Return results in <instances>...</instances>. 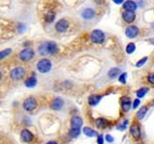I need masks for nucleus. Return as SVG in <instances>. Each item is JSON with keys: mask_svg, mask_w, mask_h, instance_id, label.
I'll return each mask as SVG.
<instances>
[{"mask_svg": "<svg viewBox=\"0 0 154 144\" xmlns=\"http://www.w3.org/2000/svg\"><path fill=\"white\" fill-rule=\"evenodd\" d=\"M58 51V46L54 42H47L41 44L38 47V53L41 55H45L47 54H56Z\"/></svg>", "mask_w": 154, "mask_h": 144, "instance_id": "1", "label": "nucleus"}, {"mask_svg": "<svg viewBox=\"0 0 154 144\" xmlns=\"http://www.w3.org/2000/svg\"><path fill=\"white\" fill-rule=\"evenodd\" d=\"M52 68V62L48 59H41L37 63V69L42 73L48 72Z\"/></svg>", "mask_w": 154, "mask_h": 144, "instance_id": "2", "label": "nucleus"}, {"mask_svg": "<svg viewBox=\"0 0 154 144\" xmlns=\"http://www.w3.org/2000/svg\"><path fill=\"white\" fill-rule=\"evenodd\" d=\"M91 40L95 44H102L104 40V34L100 30H94L91 33Z\"/></svg>", "mask_w": 154, "mask_h": 144, "instance_id": "3", "label": "nucleus"}, {"mask_svg": "<svg viewBox=\"0 0 154 144\" xmlns=\"http://www.w3.org/2000/svg\"><path fill=\"white\" fill-rule=\"evenodd\" d=\"M25 75V70L23 68L21 67H17L15 68L14 69L11 70L10 72V77L11 78H13L14 80H19L21 79Z\"/></svg>", "mask_w": 154, "mask_h": 144, "instance_id": "4", "label": "nucleus"}, {"mask_svg": "<svg viewBox=\"0 0 154 144\" xmlns=\"http://www.w3.org/2000/svg\"><path fill=\"white\" fill-rule=\"evenodd\" d=\"M36 107H37V102L33 97H29L26 99L23 102V108L26 111H28V112L33 111L36 108Z\"/></svg>", "mask_w": 154, "mask_h": 144, "instance_id": "5", "label": "nucleus"}, {"mask_svg": "<svg viewBox=\"0 0 154 144\" xmlns=\"http://www.w3.org/2000/svg\"><path fill=\"white\" fill-rule=\"evenodd\" d=\"M34 55V53L33 50L27 48V49H24V50H22L21 51L19 56L20 59L21 61H28L29 60H31L33 58Z\"/></svg>", "mask_w": 154, "mask_h": 144, "instance_id": "6", "label": "nucleus"}, {"mask_svg": "<svg viewBox=\"0 0 154 144\" xmlns=\"http://www.w3.org/2000/svg\"><path fill=\"white\" fill-rule=\"evenodd\" d=\"M21 139L24 143H30L34 139V135L30 130L24 129L21 132Z\"/></svg>", "mask_w": 154, "mask_h": 144, "instance_id": "7", "label": "nucleus"}, {"mask_svg": "<svg viewBox=\"0 0 154 144\" xmlns=\"http://www.w3.org/2000/svg\"><path fill=\"white\" fill-rule=\"evenodd\" d=\"M69 27V22L68 20H66L65 19H61L59 20L58 22L56 23V26H55V28L58 32L60 33H63L65 32Z\"/></svg>", "mask_w": 154, "mask_h": 144, "instance_id": "8", "label": "nucleus"}, {"mask_svg": "<svg viewBox=\"0 0 154 144\" xmlns=\"http://www.w3.org/2000/svg\"><path fill=\"white\" fill-rule=\"evenodd\" d=\"M139 33V29L137 27L135 26H130L129 27L126 28V31H125V33H126V36L129 38H134L135 37L137 36Z\"/></svg>", "mask_w": 154, "mask_h": 144, "instance_id": "9", "label": "nucleus"}, {"mask_svg": "<svg viewBox=\"0 0 154 144\" xmlns=\"http://www.w3.org/2000/svg\"><path fill=\"white\" fill-rule=\"evenodd\" d=\"M130 134L132 135V136L136 139V140H138V139H140V127L138 125H136V124H134V125H132V126H130Z\"/></svg>", "mask_w": 154, "mask_h": 144, "instance_id": "10", "label": "nucleus"}, {"mask_svg": "<svg viewBox=\"0 0 154 144\" xmlns=\"http://www.w3.org/2000/svg\"><path fill=\"white\" fill-rule=\"evenodd\" d=\"M122 18L127 23H132L135 20V14L132 11H124L122 13Z\"/></svg>", "mask_w": 154, "mask_h": 144, "instance_id": "11", "label": "nucleus"}, {"mask_svg": "<svg viewBox=\"0 0 154 144\" xmlns=\"http://www.w3.org/2000/svg\"><path fill=\"white\" fill-rule=\"evenodd\" d=\"M131 107L130 98L129 96H123L122 98V108L124 112H129Z\"/></svg>", "mask_w": 154, "mask_h": 144, "instance_id": "12", "label": "nucleus"}, {"mask_svg": "<svg viewBox=\"0 0 154 144\" xmlns=\"http://www.w3.org/2000/svg\"><path fill=\"white\" fill-rule=\"evenodd\" d=\"M123 9L126 10V11H132L134 12L136 8H137V5L134 1H126L124 3H123Z\"/></svg>", "mask_w": 154, "mask_h": 144, "instance_id": "13", "label": "nucleus"}, {"mask_svg": "<svg viewBox=\"0 0 154 144\" xmlns=\"http://www.w3.org/2000/svg\"><path fill=\"white\" fill-rule=\"evenodd\" d=\"M70 123H71L72 129H80V128L81 127V126H82L83 121H82L81 118L77 117L76 116V117H73V118L71 119Z\"/></svg>", "mask_w": 154, "mask_h": 144, "instance_id": "14", "label": "nucleus"}, {"mask_svg": "<svg viewBox=\"0 0 154 144\" xmlns=\"http://www.w3.org/2000/svg\"><path fill=\"white\" fill-rule=\"evenodd\" d=\"M63 104L64 103H63V99H61L60 97H57V98H55L53 100L52 104V109L58 111V110H60L61 108L63 107Z\"/></svg>", "mask_w": 154, "mask_h": 144, "instance_id": "15", "label": "nucleus"}, {"mask_svg": "<svg viewBox=\"0 0 154 144\" xmlns=\"http://www.w3.org/2000/svg\"><path fill=\"white\" fill-rule=\"evenodd\" d=\"M95 16V12L93 9L88 8V9H85L82 13H81V16L84 19H91L93 18Z\"/></svg>", "mask_w": 154, "mask_h": 144, "instance_id": "16", "label": "nucleus"}, {"mask_svg": "<svg viewBox=\"0 0 154 144\" xmlns=\"http://www.w3.org/2000/svg\"><path fill=\"white\" fill-rule=\"evenodd\" d=\"M102 99V96H98V95H92L88 97V103L89 105L91 106H95L97 105Z\"/></svg>", "mask_w": 154, "mask_h": 144, "instance_id": "17", "label": "nucleus"}, {"mask_svg": "<svg viewBox=\"0 0 154 144\" xmlns=\"http://www.w3.org/2000/svg\"><path fill=\"white\" fill-rule=\"evenodd\" d=\"M95 123H96L97 127L99 128V129H104V128H106L108 126V120L104 119V118L97 119Z\"/></svg>", "mask_w": 154, "mask_h": 144, "instance_id": "18", "label": "nucleus"}, {"mask_svg": "<svg viewBox=\"0 0 154 144\" xmlns=\"http://www.w3.org/2000/svg\"><path fill=\"white\" fill-rule=\"evenodd\" d=\"M37 84V79L35 78V77H30L28 78L26 81H25V85L28 88H33Z\"/></svg>", "mask_w": 154, "mask_h": 144, "instance_id": "19", "label": "nucleus"}, {"mask_svg": "<svg viewBox=\"0 0 154 144\" xmlns=\"http://www.w3.org/2000/svg\"><path fill=\"white\" fill-rule=\"evenodd\" d=\"M83 132H84V134H85L87 136H88V137H94V136H95L98 135L96 131L94 130L93 129H91L90 127H84Z\"/></svg>", "mask_w": 154, "mask_h": 144, "instance_id": "20", "label": "nucleus"}, {"mask_svg": "<svg viewBox=\"0 0 154 144\" xmlns=\"http://www.w3.org/2000/svg\"><path fill=\"white\" fill-rule=\"evenodd\" d=\"M146 112H147V107H142V108L139 110V112H138V113H137L138 119H142L145 117Z\"/></svg>", "mask_w": 154, "mask_h": 144, "instance_id": "21", "label": "nucleus"}, {"mask_svg": "<svg viewBox=\"0 0 154 144\" xmlns=\"http://www.w3.org/2000/svg\"><path fill=\"white\" fill-rule=\"evenodd\" d=\"M80 134V129H72L71 128V130L69 132V136L72 137V138H76V137L79 136Z\"/></svg>", "mask_w": 154, "mask_h": 144, "instance_id": "22", "label": "nucleus"}, {"mask_svg": "<svg viewBox=\"0 0 154 144\" xmlns=\"http://www.w3.org/2000/svg\"><path fill=\"white\" fill-rule=\"evenodd\" d=\"M148 90H148V88H146V87H144V88L140 89V90L136 92L137 97H139V98H142V97H144L145 95L148 92Z\"/></svg>", "mask_w": 154, "mask_h": 144, "instance_id": "23", "label": "nucleus"}, {"mask_svg": "<svg viewBox=\"0 0 154 144\" xmlns=\"http://www.w3.org/2000/svg\"><path fill=\"white\" fill-rule=\"evenodd\" d=\"M121 72V70L119 69V68H111L109 72H108V75H109V77H111V78H115L116 77L119 73Z\"/></svg>", "mask_w": 154, "mask_h": 144, "instance_id": "24", "label": "nucleus"}, {"mask_svg": "<svg viewBox=\"0 0 154 144\" xmlns=\"http://www.w3.org/2000/svg\"><path fill=\"white\" fill-rule=\"evenodd\" d=\"M11 51H12V50H11L10 48H8V49H5V50L1 51H0V60H2V59H3L4 57L8 56L11 53Z\"/></svg>", "mask_w": 154, "mask_h": 144, "instance_id": "25", "label": "nucleus"}, {"mask_svg": "<svg viewBox=\"0 0 154 144\" xmlns=\"http://www.w3.org/2000/svg\"><path fill=\"white\" fill-rule=\"evenodd\" d=\"M135 49H136V47H135V44H134V43H130V44H129L127 45V47H126V52H127L128 54H132L135 51Z\"/></svg>", "mask_w": 154, "mask_h": 144, "instance_id": "26", "label": "nucleus"}, {"mask_svg": "<svg viewBox=\"0 0 154 144\" xmlns=\"http://www.w3.org/2000/svg\"><path fill=\"white\" fill-rule=\"evenodd\" d=\"M55 19V13L54 12H49L46 16H45V20L48 22V23H51Z\"/></svg>", "mask_w": 154, "mask_h": 144, "instance_id": "27", "label": "nucleus"}, {"mask_svg": "<svg viewBox=\"0 0 154 144\" xmlns=\"http://www.w3.org/2000/svg\"><path fill=\"white\" fill-rule=\"evenodd\" d=\"M146 61H147V57H144V58H142L141 60H140V61L136 63V67H137V68H140V67L143 66V65L146 62Z\"/></svg>", "mask_w": 154, "mask_h": 144, "instance_id": "28", "label": "nucleus"}, {"mask_svg": "<svg viewBox=\"0 0 154 144\" xmlns=\"http://www.w3.org/2000/svg\"><path fill=\"white\" fill-rule=\"evenodd\" d=\"M126 78H127V73H126V72H123L122 74L120 75V77H119V81H120L122 84H126Z\"/></svg>", "mask_w": 154, "mask_h": 144, "instance_id": "29", "label": "nucleus"}, {"mask_svg": "<svg viewBox=\"0 0 154 144\" xmlns=\"http://www.w3.org/2000/svg\"><path fill=\"white\" fill-rule=\"evenodd\" d=\"M105 140L108 142V143H113L114 142V137L111 135H106L105 136Z\"/></svg>", "mask_w": 154, "mask_h": 144, "instance_id": "30", "label": "nucleus"}, {"mask_svg": "<svg viewBox=\"0 0 154 144\" xmlns=\"http://www.w3.org/2000/svg\"><path fill=\"white\" fill-rule=\"evenodd\" d=\"M97 143H98V144H104V137H103V135H98V136Z\"/></svg>", "mask_w": 154, "mask_h": 144, "instance_id": "31", "label": "nucleus"}, {"mask_svg": "<svg viewBox=\"0 0 154 144\" xmlns=\"http://www.w3.org/2000/svg\"><path fill=\"white\" fill-rule=\"evenodd\" d=\"M148 81H149L151 84L154 85V73L149 74V76H148Z\"/></svg>", "mask_w": 154, "mask_h": 144, "instance_id": "32", "label": "nucleus"}, {"mask_svg": "<svg viewBox=\"0 0 154 144\" xmlns=\"http://www.w3.org/2000/svg\"><path fill=\"white\" fill-rule=\"evenodd\" d=\"M140 103V100L139 99H135V102H134V104H133V108H137V107L139 106V104Z\"/></svg>", "mask_w": 154, "mask_h": 144, "instance_id": "33", "label": "nucleus"}, {"mask_svg": "<svg viewBox=\"0 0 154 144\" xmlns=\"http://www.w3.org/2000/svg\"><path fill=\"white\" fill-rule=\"evenodd\" d=\"M117 129L119 130H125L126 129V126H124V125H122V126H120L117 127Z\"/></svg>", "mask_w": 154, "mask_h": 144, "instance_id": "34", "label": "nucleus"}, {"mask_svg": "<svg viewBox=\"0 0 154 144\" xmlns=\"http://www.w3.org/2000/svg\"><path fill=\"white\" fill-rule=\"evenodd\" d=\"M123 1L122 0H114V3H122Z\"/></svg>", "mask_w": 154, "mask_h": 144, "instance_id": "35", "label": "nucleus"}, {"mask_svg": "<svg viewBox=\"0 0 154 144\" xmlns=\"http://www.w3.org/2000/svg\"><path fill=\"white\" fill-rule=\"evenodd\" d=\"M46 144H58V143L55 142V141H50V142H48Z\"/></svg>", "mask_w": 154, "mask_h": 144, "instance_id": "36", "label": "nucleus"}, {"mask_svg": "<svg viewBox=\"0 0 154 144\" xmlns=\"http://www.w3.org/2000/svg\"><path fill=\"white\" fill-rule=\"evenodd\" d=\"M1 78H2V73L0 72V79H1Z\"/></svg>", "mask_w": 154, "mask_h": 144, "instance_id": "37", "label": "nucleus"}, {"mask_svg": "<svg viewBox=\"0 0 154 144\" xmlns=\"http://www.w3.org/2000/svg\"><path fill=\"white\" fill-rule=\"evenodd\" d=\"M153 105H154V101H153Z\"/></svg>", "mask_w": 154, "mask_h": 144, "instance_id": "38", "label": "nucleus"}]
</instances>
